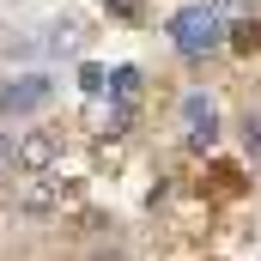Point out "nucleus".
<instances>
[{
	"instance_id": "nucleus-1",
	"label": "nucleus",
	"mask_w": 261,
	"mask_h": 261,
	"mask_svg": "<svg viewBox=\"0 0 261 261\" xmlns=\"http://www.w3.org/2000/svg\"><path fill=\"white\" fill-rule=\"evenodd\" d=\"M170 43H176L182 55L219 49V43H225V12H219V6H182V12L170 18Z\"/></svg>"
},
{
	"instance_id": "nucleus-2",
	"label": "nucleus",
	"mask_w": 261,
	"mask_h": 261,
	"mask_svg": "<svg viewBox=\"0 0 261 261\" xmlns=\"http://www.w3.org/2000/svg\"><path fill=\"white\" fill-rule=\"evenodd\" d=\"M49 91H55V85L37 79V73H31V79H12V85H0V116H31V110L49 103Z\"/></svg>"
},
{
	"instance_id": "nucleus-3",
	"label": "nucleus",
	"mask_w": 261,
	"mask_h": 261,
	"mask_svg": "<svg viewBox=\"0 0 261 261\" xmlns=\"http://www.w3.org/2000/svg\"><path fill=\"white\" fill-rule=\"evenodd\" d=\"M182 122H189V146H195V152H206V146H213V140H219V116H213V97H182Z\"/></svg>"
},
{
	"instance_id": "nucleus-4",
	"label": "nucleus",
	"mask_w": 261,
	"mask_h": 261,
	"mask_svg": "<svg viewBox=\"0 0 261 261\" xmlns=\"http://www.w3.org/2000/svg\"><path fill=\"white\" fill-rule=\"evenodd\" d=\"M12 158H18L24 170H49V164L61 158V140H55V134H31V140H24V146L12 152Z\"/></svg>"
},
{
	"instance_id": "nucleus-5",
	"label": "nucleus",
	"mask_w": 261,
	"mask_h": 261,
	"mask_svg": "<svg viewBox=\"0 0 261 261\" xmlns=\"http://www.w3.org/2000/svg\"><path fill=\"white\" fill-rule=\"evenodd\" d=\"M67 195H73V182H61V176H43V182L24 195V213H49V206H61Z\"/></svg>"
},
{
	"instance_id": "nucleus-6",
	"label": "nucleus",
	"mask_w": 261,
	"mask_h": 261,
	"mask_svg": "<svg viewBox=\"0 0 261 261\" xmlns=\"http://www.w3.org/2000/svg\"><path fill=\"white\" fill-rule=\"evenodd\" d=\"M103 85H110V91H116L122 103H134V97H140V67H116V73H110Z\"/></svg>"
},
{
	"instance_id": "nucleus-7",
	"label": "nucleus",
	"mask_w": 261,
	"mask_h": 261,
	"mask_svg": "<svg viewBox=\"0 0 261 261\" xmlns=\"http://www.w3.org/2000/svg\"><path fill=\"white\" fill-rule=\"evenodd\" d=\"M231 49H237V55H255V49H261V24H255V18H243V24L231 31Z\"/></svg>"
},
{
	"instance_id": "nucleus-8",
	"label": "nucleus",
	"mask_w": 261,
	"mask_h": 261,
	"mask_svg": "<svg viewBox=\"0 0 261 261\" xmlns=\"http://www.w3.org/2000/svg\"><path fill=\"white\" fill-rule=\"evenodd\" d=\"M103 79H110L103 67H79V85H85V91H103Z\"/></svg>"
},
{
	"instance_id": "nucleus-9",
	"label": "nucleus",
	"mask_w": 261,
	"mask_h": 261,
	"mask_svg": "<svg viewBox=\"0 0 261 261\" xmlns=\"http://www.w3.org/2000/svg\"><path fill=\"white\" fill-rule=\"evenodd\" d=\"M243 140H249V152H261V116H249V122H243Z\"/></svg>"
},
{
	"instance_id": "nucleus-10",
	"label": "nucleus",
	"mask_w": 261,
	"mask_h": 261,
	"mask_svg": "<svg viewBox=\"0 0 261 261\" xmlns=\"http://www.w3.org/2000/svg\"><path fill=\"white\" fill-rule=\"evenodd\" d=\"M0 176H12V140L0 134Z\"/></svg>"
},
{
	"instance_id": "nucleus-11",
	"label": "nucleus",
	"mask_w": 261,
	"mask_h": 261,
	"mask_svg": "<svg viewBox=\"0 0 261 261\" xmlns=\"http://www.w3.org/2000/svg\"><path fill=\"white\" fill-rule=\"evenodd\" d=\"M110 12H116V18H134V12H140V0H110Z\"/></svg>"
},
{
	"instance_id": "nucleus-12",
	"label": "nucleus",
	"mask_w": 261,
	"mask_h": 261,
	"mask_svg": "<svg viewBox=\"0 0 261 261\" xmlns=\"http://www.w3.org/2000/svg\"><path fill=\"white\" fill-rule=\"evenodd\" d=\"M225 6H231V12H249V6H255V0H225ZM225 6H219V12H225Z\"/></svg>"
}]
</instances>
